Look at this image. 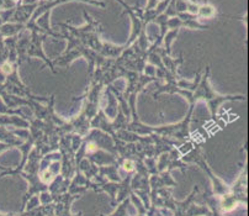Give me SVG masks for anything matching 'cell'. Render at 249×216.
<instances>
[{
    "mask_svg": "<svg viewBox=\"0 0 249 216\" xmlns=\"http://www.w3.org/2000/svg\"><path fill=\"white\" fill-rule=\"evenodd\" d=\"M83 16L87 20V24L84 26L75 27L68 24H59V26L63 27L71 35L79 38L85 46L100 54L101 56L106 57V58H116V57H119L126 48V45L115 46L112 43L103 42L100 40V35L103 32V27H101L100 22L94 20L90 15H88L85 10H83Z\"/></svg>",
    "mask_w": 249,
    "mask_h": 216,
    "instance_id": "obj_1",
    "label": "cell"
},
{
    "mask_svg": "<svg viewBox=\"0 0 249 216\" xmlns=\"http://www.w3.org/2000/svg\"><path fill=\"white\" fill-rule=\"evenodd\" d=\"M210 66H206V72L204 77L200 78L197 87L194 90H186V89H175V93L185 96L190 104H196L199 100H204L209 107L211 112L212 120H217V111L221 105L225 102H234V100H246L244 95H220L216 93L210 86Z\"/></svg>",
    "mask_w": 249,
    "mask_h": 216,
    "instance_id": "obj_2",
    "label": "cell"
},
{
    "mask_svg": "<svg viewBox=\"0 0 249 216\" xmlns=\"http://www.w3.org/2000/svg\"><path fill=\"white\" fill-rule=\"evenodd\" d=\"M63 35L64 40L68 41V46H67V50L64 51V54L57 57L56 59H53V66L68 67L69 64L72 63L77 57H85L89 61V80H90L94 74V71H95V67H103L104 64L107 62V58L101 56L100 54L89 48L88 46H85L79 38L71 35L66 30L63 31Z\"/></svg>",
    "mask_w": 249,
    "mask_h": 216,
    "instance_id": "obj_3",
    "label": "cell"
},
{
    "mask_svg": "<svg viewBox=\"0 0 249 216\" xmlns=\"http://www.w3.org/2000/svg\"><path fill=\"white\" fill-rule=\"evenodd\" d=\"M181 161L185 163H196L200 168H202V171H204L205 173H207L209 178L211 179L213 193H215L216 195L221 197V195L227 194V193L230 192V187L226 185L225 183L218 178V177H216L215 174L212 173L211 168L209 167V164H207L206 160H205L204 157V152H202L201 144H194L188 155L181 156Z\"/></svg>",
    "mask_w": 249,
    "mask_h": 216,
    "instance_id": "obj_4",
    "label": "cell"
},
{
    "mask_svg": "<svg viewBox=\"0 0 249 216\" xmlns=\"http://www.w3.org/2000/svg\"><path fill=\"white\" fill-rule=\"evenodd\" d=\"M238 203H247V171H242L241 176L227 194L221 195L218 199V211L220 215L227 211L233 210Z\"/></svg>",
    "mask_w": 249,
    "mask_h": 216,
    "instance_id": "obj_5",
    "label": "cell"
},
{
    "mask_svg": "<svg viewBox=\"0 0 249 216\" xmlns=\"http://www.w3.org/2000/svg\"><path fill=\"white\" fill-rule=\"evenodd\" d=\"M194 108L195 104H190V109H189L186 118L180 123L174 124V125H167V126H159V127H153V132L157 135H162V136L170 137V139H175L178 141L186 144V141L190 137V131H189V125H190L191 115H193Z\"/></svg>",
    "mask_w": 249,
    "mask_h": 216,
    "instance_id": "obj_6",
    "label": "cell"
},
{
    "mask_svg": "<svg viewBox=\"0 0 249 216\" xmlns=\"http://www.w3.org/2000/svg\"><path fill=\"white\" fill-rule=\"evenodd\" d=\"M47 37H48L47 34H43V32H38V31H31V34H30L29 45H27V48H26V61L29 58H32V57H37V58L42 59V61L45 62V66L42 67V70L46 67H50V70L52 71L53 74H56L57 71L54 70L52 59H50L47 56H46L42 48L43 41H45Z\"/></svg>",
    "mask_w": 249,
    "mask_h": 216,
    "instance_id": "obj_7",
    "label": "cell"
},
{
    "mask_svg": "<svg viewBox=\"0 0 249 216\" xmlns=\"http://www.w3.org/2000/svg\"><path fill=\"white\" fill-rule=\"evenodd\" d=\"M159 162L157 164V171L163 172V171H169L172 172L174 168H180L181 171L185 172L188 168V163L181 161V153L179 152V149L173 147L168 152L159 155Z\"/></svg>",
    "mask_w": 249,
    "mask_h": 216,
    "instance_id": "obj_8",
    "label": "cell"
},
{
    "mask_svg": "<svg viewBox=\"0 0 249 216\" xmlns=\"http://www.w3.org/2000/svg\"><path fill=\"white\" fill-rule=\"evenodd\" d=\"M116 1H119V4H121L122 8L124 9L122 15L128 14V16H130V19H131V24H132V27H131V36L130 38H128L127 43H126V47H127V46H130L131 43L135 42L136 38L140 36L141 32L143 31V30H146V25H143L142 20L138 18L137 6H130L128 4L124 3V0H116Z\"/></svg>",
    "mask_w": 249,
    "mask_h": 216,
    "instance_id": "obj_9",
    "label": "cell"
},
{
    "mask_svg": "<svg viewBox=\"0 0 249 216\" xmlns=\"http://www.w3.org/2000/svg\"><path fill=\"white\" fill-rule=\"evenodd\" d=\"M82 194H72V193L66 192L62 194L54 195L53 197V203H54V215L59 216H72L71 205L75 199H79Z\"/></svg>",
    "mask_w": 249,
    "mask_h": 216,
    "instance_id": "obj_10",
    "label": "cell"
},
{
    "mask_svg": "<svg viewBox=\"0 0 249 216\" xmlns=\"http://www.w3.org/2000/svg\"><path fill=\"white\" fill-rule=\"evenodd\" d=\"M40 1V0H38ZM37 3H19L15 6L13 16H11V22H19V24L26 25V22L31 19L35 9L37 8Z\"/></svg>",
    "mask_w": 249,
    "mask_h": 216,
    "instance_id": "obj_11",
    "label": "cell"
},
{
    "mask_svg": "<svg viewBox=\"0 0 249 216\" xmlns=\"http://www.w3.org/2000/svg\"><path fill=\"white\" fill-rule=\"evenodd\" d=\"M25 25L19 24V22H4V24L0 25V35L5 37H10V36L19 35L20 32L24 31Z\"/></svg>",
    "mask_w": 249,
    "mask_h": 216,
    "instance_id": "obj_12",
    "label": "cell"
},
{
    "mask_svg": "<svg viewBox=\"0 0 249 216\" xmlns=\"http://www.w3.org/2000/svg\"><path fill=\"white\" fill-rule=\"evenodd\" d=\"M0 142H4V144H9L14 147H19L20 144H24V140H21L20 137L16 136L13 131H9L6 128V126L0 125Z\"/></svg>",
    "mask_w": 249,
    "mask_h": 216,
    "instance_id": "obj_13",
    "label": "cell"
},
{
    "mask_svg": "<svg viewBox=\"0 0 249 216\" xmlns=\"http://www.w3.org/2000/svg\"><path fill=\"white\" fill-rule=\"evenodd\" d=\"M0 125H15L19 126V127L29 128L30 123L25 121L22 118H19V116H9L8 114H0Z\"/></svg>",
    "mask_w": 249,
    "mask_h": 216,
    "instance_id": "obj_14",
    "label": "cell"
},
{
    "mask_svg": "<svg viewBox=\"0 0 249 216\" xmlns=\"http://www.w3.org/2000/svg\"><path fill=\"white\" fill-rule=\"evenodd\" d=\"M216 16V9L210 3H205L200 5L199 11H197V18L202 19H212Z\"/></svg>",
    "mask_w": 249,
    "mask_h": 216,
    "instance_id": "obj_15",
    "label": "cell"
},
{
    "mask_svg": "<svg viewBox=\"0 0 249 216\" xmlns=\"http://www.w3.org/2000/svg\"><path fill=\"white\" fill-rule=\"evenodd\" d=\"M178 32H179V29H173V30H168L165 32V35L163 36V43H164V50L167 51V54L170 56V48H172V43L173 41L177 38Z\"/></svg>",
    "mask_w": 249,
    "mask_h": 216,
    "instance_id": "obj_16",
    "label": "cell"
},
{
    "mask_svg": "<svg viewBox=\"0 0 249 216\" xmlns=\"http://www.w3.org/2000/svg\"><path fill=\"white\" fill-rule=\"evenodd\" d=\"M200 5L196 1H190V0H186L185 1V13L193 14V15L197 16V11H199Z\"/></svg>",
    "mask_w": 249,
    "mask_h": 216,
    "instance_id": "obj_17",
    "label": "cell"
},
{
    "mask_svg": "<svg viewBox=\"0 0 249 216\" xmlns=\"http://www.w3.org/2000/svg\"><path fill=\"white\" fill-rule=\"evenodd\" d=\"M205 3H209V0H204V4Z\"/></svg>",
    "mask_w": 249,
    "mask_h": 216,
    "instance_id": "obj_18",
    "label": "cell"
}]
</instances>
